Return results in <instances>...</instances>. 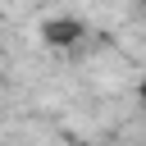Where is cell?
<instances>
[{"instance_id": "2", "label": "cell", "mask_w": 146, "mask_h": 146, "mask_svg": "<svg viewBox=\"0 0 146 146\" xmlns=\"http://www.w3.org/2000/svg\"><path fill=\"white\" fill-rule=\"evenodd\" d=\"M137 96H141V105H146V78H141V82H137Z\"/></svg>"}, {"instance_id": "1", "label": "cell", "mask_w": 146, "mask_h": 146, "mask_svg": "<svg viewBox=\"0 0 146 146\" xmlns=\"http://www.w3.org/2000/svg\"><path fill=\"white\" fill-rule=\"evenodd\" d=\"M82 36H87V23L73 18V14H64V18H46V23H41V41H46L50 50H73Z\"/></svg>"}]
</instances>
